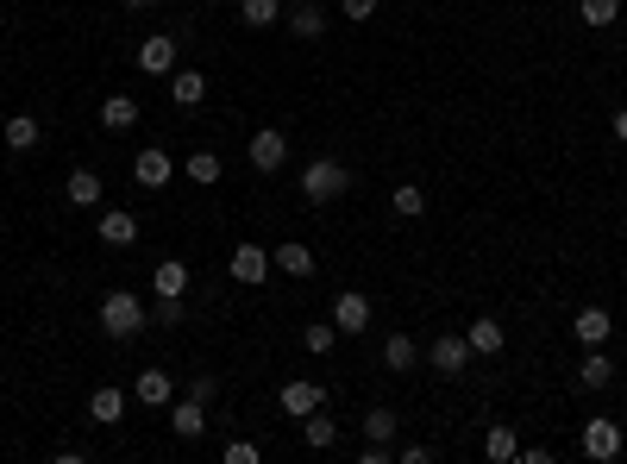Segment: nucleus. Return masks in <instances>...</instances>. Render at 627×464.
<instances>
[{
  "instance_id": "3",
  "label": "nucleus",
  "mask_w": 627,
  "mask_h": 464,
  "mask_svg": "<svg viewBox=\"0 0 627 464\" xmlns=\"http://www.w3.org/2000/svg\"><path fill=\"white\" fill-rule=\"evenodd\" d=\"M327 320L339 327V339H358V333L370 327V295H364V289H339V295H333V314H327Z\"/></svg>"
},
{
  "instance_id": "30",
  "label": "nucleus",
  "mask_w": 627,
  "mask_h": 464,
  "mask_svg": "<svg viewBox=\"0 0 627 464\" xmlns=\"http://www.w3.org/2000/svg\"><path fill=\"white\" fill-rule=\"evenodd\" d=\"M239 19L251 32H264V26H283V0H239Z\"/></svg>"
},
{
  "instance_id": "20",
  "label": "nucleus",
  "mask_w": 627,
  "mask_h": 464,
  "mask_svg": "<svg viewBox=\"0 0 627 464\" xmlns=\"http://www.w3.org/2000/svg\"><path fill=\"white\" fill-rule=\"evenodd\" d=\"M464 339H471V358H496L502 345H508L502 320H471V327H464Z\"/></svg>"
},
{
  "instance_id": "13",
  "label": "nucleus",
  "mask_w": 627,
  "mask_h": 464,
  "mask_svg": "<svg viewBox=\"0 0 627 464\" xmlns=\"http://www.w3.org/2000/svg\"><path fill=\"white\" fill-rule=\"evenodd\" d=\"M132 402H145V408H170V402H176V377H170V370H138Z\"/></svg>"
},
{
  "instance_id": "16",
  "label": "nucleus",
  "mask_w": 627,
  "mask_h": 464,
  "mask_svg": "<svg viewBox=\"0 0 627 464\" xmlns=\"http://www.w3.org/2000/svg\"><path fill=\"white\" fill-rule=\"evenodd\" d=\"M170 433H176V439H201V433H207V402H195V396L170 402Z\"/></svg>"
},
{
  "instance_id": "35",
  "label": "nucleus",
  "mask_w": 627,
  "mask_h": 464,
  "mask_svg": "<svg viewBox=\"0 0 627 464\" xmlns=\"http://www.w3.org/2000/svg\"><path fill=\"white\" fill-rule=\"evenodd\" d=\"M220 458H226V464H258L264 452H258V446H251V439H232V446H226Z\"/></svg>"
},
{
  "instance_id": "26",
  "label": "nucleus",
  "mask_w": 627,
  "mask_h": 464,
  "mask_svg": "<svg viewBox=\"0 0 627 464\" xmlns=\"http://www.w3.org/2000/svg\"><path fill=\"white\" fill-rule=\"evenodd\" d=\"M151 289H157V295H189V264H182V258H164V264L151 270Z\"/></svg>"
},
{
  "instance_id": "28",
  "label": "nucleus",
  "mask_w": 627,
  "mask_h": 464,
  "mask_svg": "<svg viewBox=\"0 0 627 464\" xmlns=\"http://www.w3.org/2000/svg\"><path fill=\"white\" fill-rule=\"evenodd\" d=\"M414 358H421V352H414V339H408V333H389V339H383V370L408 377V370H414Z\"/></svg>"
},
{
  "instance_id": "41",
  "label": "nucleus",
  "mask_w": 627,
  "mask_h": 464,
  "mask_svg": "<svg viewBox=\"0 0 627 464\" xmlns=\"http://www.w3.org/2000/svg\"><path fill=\"white\" fill-rule=\"evenodd\" d=\"M120 7H126V13H151V7H157V0H120Z\"/></svg>"
},
{
  "instance_id": "14",
  "label": "nucleus",
  "mask_w": 627,
  "mask_h": 464,
  "mask_svg": "<svg viewBox=\"0 0 627 464\" xmlns=\"http://www.w3.org/2000/svg\"><path fill=\"white\" fill-rule=\"evenodd\" d=\"M571 327H577V339H584V345H609L615 339V314L602 308V301H590V308H577Z\"/></svg>"
},
{
  "instance_id": "24",
  "label": "nucleus",
  "mask_w": 627,
  "mask_h": 464,
  "mask_svg": "<svg viewBox=\"0 0 627 464\" xmlns=\"http://www.w3.org/2000/svg\"><path fill=\"white\" fill-rule=\"evenodd\" d=\"M483 458H490V464H515L521 458V439H515V427H490V433H483Z\"/></svg>"
},
{
  "instance_id": "10",
  "label": "nucleus",
  "mask_w": 627,
  "mask_h": 464,
  "mask_svg": "<svg viewBox=\"0 0 627 464\" xmlns=\"http://www.w3.org/2000/svg\"><path fill=\"white\" fill-rule=\"evenodd\" d=\"M138 69H145V76H176V38L170 32H151L145 44H138Z\"/></svg>"
},
{
  "instance_id": "29",
  "label": "nucleus",
  "mask_w": 627,
  "mask_h": 464,
  "mask_svg": "<svg viewBox=\"0 0 627 464\" xmlns=\"http://www.w3.org/2000/svg\"><path fill=\"white\" fill-rule=\"evenodd\" d=\"M301 345H308L314 358H333L339 352V327L333 320H308V327H301Z\"/></svg>"
},
{
  "instance_id": "7",
  "label": "nucleus",
  "mask_w": 627,
  "mask_h": 464,
  "mask_svg": "<svg viewBox=\"0 0 627 464\" xmlns=\"http://www.w3.org/2000/svg\"><path fill=\"white\" fill-rule=\"evenodd\" d=\"M170 176H176V157L164 145H145L132 157V182H138V189H170Z\"/></svg>"
},
{
  "instance_id": "25",
  "label": "nucleus",
  "mask_w": 627,
  "mask_h": 464,
  "mask_svg": "<svg viewBox=\"0 0 627 464\" xmlns=\"http://www.w3.org/2000/svg\"><path fill=\"white\" fill-rule=\"evenodd\" d=\"M283 26L295 38H320V32H327V13H320V0H301L295 13H283Z\"/></svg>"
},
{
  "instance_id": "8",
  "label": "nucleus",
  "mask_w": 627,
  "mask_h": 464,
  "mask_svg": "<svg viewBox=\"0 0 627 464\" xmlns=\"http://www.w3.org/2000/svg\"><path fill=\"white\" fill-rule=\"evenodd\" d=\"M276 402H283V414H289V421H301V414L327 408V389H320L314 377H289V383H283V396H276Z\"/></svg>"
},
{
  "instance_id": "11",
  "label": "nucleus",
  "mask_w": 627,
  "mask_h": 464,
  "mask_svg": "<svg viewBox=\"0 0 627 464\" xmlns=\"http://www.w3.org/2000/svg\"><path fill=\"white\" fill-rule=\"evenodd\" d=\"M95 239H101V245H113V251L138 245V214H126V207H107V214L95 220Z\"/></svg>"
},
{
  "instance_id": "37",
  "label": "nucleus",
  "mask_w": 627,
  "mask_h": 464,
  "mask_svg": "<svg viewBox=\"0 0 627 464\" xmlns=\"http://www.w3.org/2000/svg\"><path fill=\"white\" fill-rule=\"evenodd\" d=\"M402 464H433V446H421V439H408V446H396Z\"/></svg>"
},
{
  "instance_id": "31",
  "label": "nucleus",
  "mask_w": 627,
  "mask_h": 464,
  "mask_svg": "<svg viewBox=\"0 0 627 464\" xmlns=\"http://www.w3.org/2000/svg\"><path fill=\"white\" fill-rule=\"evenodd\" d=\"M577 19L596 26V32H609L615 19H621V0H577Z\"/></svg>"
},
{
  "instance_id": "27",
  "label": "nucleus",
  "mask_w": 627,
  "mask_h": 464,
  "mask_svg": "<svg viewBox=\"0 0 627 464\" xmlns=\"http://www.w3.org/2000/svg\"><path fill=\"white\" fill-rule=\"evenodd\" d=\"M396 433H402L396 408H370L364 414V439H370V446H396Z\"/></svg>"
},
{
  "instance_id": "21",
  "label": "nucleus",
  "mask_w": 627,
  "mask_h": 464,
  "mask_svg": "<svg viewBox=\"0 0 627 464\" xmlns=\"http://www.w3.org/2000/svg\"><path fill=\"white\" fill-rule=\"evenodd\" d=\"M577 383H584V389H609L615 383V358L602 352V345H590L584 364H577Z\"/></svg>"
},
{
  "instance_id": "40",
  "label": "nucleus",
  "mask_w": 627,
  "mask_h": 464,
  "mask_svg": "<svg viewBox=\"0 0 627 464\" xmlns=\"http://www.w3.org/2000/svg\"><path fill=\"white\" fill-rule=\"evenodd\" d=\"M615 138L627 145V107H615Z\"/></svg>"
},
{
  "instance_id": "9",
  "label": "nucleus",
  "mask_w": 627,
  "mask_h": 464,
  "mask_svg": "<svg viewBox=\"0 0 627 464\" xmlns=\"http://www.w3.org/2000/svg\"><path fill=\"white\" fill-rule=\"evenodd\" d=\"M226 270H232V283L258 289V283H264V276H270L276 264H270V251H264V245H232V264H226Z\"/></svg>"
},
{
  "instance_id": "33",
  "label": "nucleus",
  "mask_w": 627,
  "mask_h": 464,
  "mask_svg": "<svg viewBox=\"0 0 627 464\" xmlns=\"http://www.w3.org/2000/svg\"><path fill=\"white\" fill-rule=\"evenodd\" d=\"M389 207H396V214H402V220H421V214H427V195H421V189H414V182H402V189H396V195H389Z\"/></svg>"
},
{
  "instance_id": "32",
  "label": "nucleus",
  "mask_w": 627,
  "mask_h": 464,
  "mask_svg": "<svg viewBox=\"0 0 627 464\" xmlns=\"http://www.w3.org/2000/svg\"><path fill=\"white\" fill-rule=\"evenodd\" d=\"M182 176L201 182V189H214V182H220V157H214V151H195L189 164H182Z\"/></svg>"
},
{
  "instance_id": "19",
  "label": "nucleus",
  "mask_w": 627,
  "mask_h": 464,
  "mask_svg": "<svg viewBox=\"0 0 627 464\" xmlns=\"http://www.w3.org/2000/svg\"><path fill=\"white\" fill-rule=\"evenodd\" d=\"M101 126H107V132H132V126H138V101L126 95V88H113V95L101 101Z\"/></svg>"
},
{
  "instance_id": "17",
  "label": "nucleus",
  "mask_w": 627,
  "mask_h": 464,
  "mask_svg": "<svg viewBox=\"0 0 627 464\" xmlns=\"http://www.w3.org/2000/svg\"><path fill=\"white\" fill-rule=\"evenodd\" d=\"M63 201L69 207H101V170H69L63 176Z\"/></svg>"
},
{
  "instance_id": "1",
  "label": "nucleus",
  "mask_w": 627,
  "mask_h": 464,
  "mask_svg": "<svg viewBox=\"0 0 627 464\" xmlns=\"http://www.w3.org/2000/svg\"><path fill=\"white\" fill-rule=\"evenodd\" d=\"M101 333L107 339H138L145 333V301H138L132 289H107L101 295Z\"/></svg>"
},
{
  "instance_id": "23",
  "label": "nucleus",
  "mask_w": 627,
  "mask_h": 464,
  "mask_svg": "<svg viewBox=\"0 0 627 464\" xmlns=\"http://www.w3.org/2000/svg\"><path fill=\"white\" fill-rule=\"evenodd\" d=\"M170 101L176 107H201L207 101V76H201V69H176V76H170Z\"/></svg>"
},
{
  "instance_id": "6",
  "label": "nucleus",
  "mask_w": 627,
  "mask_h": 464,
  "mask_svg": "<svg viewBox=\"0 0 627 464\" xmlns=\"http://www.w3.org/2000/svg\"><path fill=\"white\" fill-rule=\"evenodd\" d=\"M621 446H627L621 421H609V414H596V421H584V458L609 464V458H621Z\"/></svg>"
},
{
  "instance_id": "15",
  "label": "nucleus",
  "mask_w": 627,
  "mask_h": 464,
  "mask_svg": "<svg viewBox=\"0 0 627 464\" xmlns=\"http://www.w3.org/2000/svg\"><path fill=\"white\" fill-rule=\"evenodd\" d=\"M88 421H95V427H120V421H126V389L101 383L95 396H88Z\"/></svg>"
},
{
  "instance_id": "39",
  "label": "nucleus",
  "mask_w": 627,
  "mask_h": 464,
  "mask_svg": "<svg viewBox=\"0 0 627 464\" xmlns=\"http://www.w3.org/2000/svg\"><path fill=\"white\" fill-rule=\"evenodd\" d=\"M515 464H552V452H546V446H521V458H515Z\"/></svg>"
},
{
  "instance_id": "34",
  "label": "nucleus",
  "mask_w": 627,
  "mask_h": 464,
  "mask_svg": "<svg viewBox=\"0 0 627 464\" xmlns=\"http://www.w3.org/2000/svg\"><path fill=\"white\" fill-rule=\"evenodd\" d=\"M157 320H164V327H182V320H189V308H182V295H157Z\"/></svg>"
},
{
  "instance_id": "4",
  "label": "nucleus",
  "mask_w": 627,
  "mask_h": 464,
  "mask_svg": "<svg viewBox=\"0 0 627 464\" xmlns=\"http://www.w3.org/2000/svg\"><path fill=\"white\" fill-rule=\"evenodd\" d=\"M245 157H251V170H264V176H276L289 164V132H276V126H264V132H251V145H245Z\"/></svg>"
},
{
  "instance_id": "18",
  "label": "nucleus",
  "mask_w": 627,
  "mask_h": 464,
  "mask_svg": "<svg viewBox=\"0 0 627 464\" xmlns=\"http://www.w3.org/2000/svg\"><path fill=\"white\" fill-rule=\"evenodd\" d=\"M301 446H308V452H333L339 446V421H327V414H301Z\"/></svg>"
},
{
  "instance_id": "36",
  "label": "nucleus",
  "mask_w": 627,
  "mask_h": 464,
  "mask_svg": "<svg viewBox=\"0 0 627 464\" xmlns=\"http://www.w3.org/2000/svg\"><path fill=\"white\" fill-rule=\"evenodd\" d=\"M377 7H383V0H339V13L358 19V26H364V19H377Z\"/></svg>"
},
{
  "instance_id": "38",
  "label": "nucleus",
  "mask_w": 627,
  "mask_h": 464,
  "mask_svg": "<svg viewBox=\"0 0 627 464\" xmlns=\"http://www.w3.org/2000/svg\"><path fill=\"white\" fill-rule=\"evenodd\" d=\"M189 396H195V402H207V408H214V396H220V383H214V377H195V383H189Z\"/></svg>"
},
{
  "instance_id": "12",
  "label": "nucleus",
  "mask_w": 627,
  "mask_h": 464,
  "mask_svg": "<svg viewBox=\"0 0 627 464\" xmlns=\"http://www.w3.org/2000/svg\"><path fill=\"white\" fill-rule=\"evenodd\" d=\"M0 138H7L13 157H32V151L44 145V120H32V113H13V120L0 126Z\"/></svg>"
},
{
  "instance_id": "22",
  "label": "nucleus",
  "mask_w": 627,
  "mask_h": 464,
  "mask_svg": "<svg viewBox=\"0 0 627 464\" xmlns=\"http://www.w3.org/2000/svg\"><path fill=\"white\" fill-rule=\"evenodd\" d=\"M270 264L283 270V276H314V251L301 245V239H283V245L270 251Z\"/></svg>"
},
{
  "instance_id": "2",
  "label": "nucleus",
  "mask_w": 627,
  "mask_h": 464,
  "mask_svg": "<svg viewBox=\"0 0 627 464\" xmlns=\"http://www.w3.org/2000/svg\"><path fill=\"white\" fill-rule=\"evenodd\" d=\"M345 189H352V170L339 164V157H314L308 170H301V195H308L314 207H327V201H339Z\"/></svg>"
},
{
  "instance_id": "5",
  "label": "nucleus",
  "mask_w": 627,
  "mask_h": 464,
  "mask_svg": "<svg viewBox=\"0 0 627 464\" xmlns=\"http://www.w3.org/2000/svg\"><path fill=\"white\" fill-rule=\"evenodd\" d=\"M427 364L439 370V377H464V370H471V339L464 333H439L427 345Z\"/></svg>"
}]
</instances>
